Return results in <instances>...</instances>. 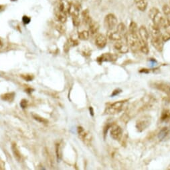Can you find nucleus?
Here are the masks:
<instances>
[{
    "instance_id": "nucleus-1",
    "label": "nucleus",
    "mask_w": 170,
    "mask_h": 170,
    "mask_svg": "<svg viewBox=\"0 0 170 170\" xmlns=\"http://www.w3.org/2000/svg\"><path fill=\"white\" fill-rule=\"evenodd\" d=\"M153 103L154 99L152 97L146 96L145 98H143L139 102H136L135 104L133 105L131 107V108L128 110V112L124 114L123 117H126V120H128L133 116H134L139 112L149 109L150 107L152 106Z\"/></svg>"
},
{
    "instance_id": "nucleus-2",
    "label": "nucleus",
    "mask_w": 170,
    "mask_h": 170,
    "mask_svg": "<svg viewBox=\"0 0 170 170\" xmlns=\"http://www.w3.org/2000/svg\"><path fill=\"white\" fill-rule=\"evenodd\" d=\"M129 99H123V100L110 103L106 105L105 113L107 115H114V114L119 113L126 108Z\"/></svg>"
},
{
    "instance_id": "nucleus-3",
    "label": "nucleus",
    "mask_w": 170,
    "mask_h": 170,
    "mask_svg": "<svg viewBox=\"0 0 170 170\" xmlns=\"http://www.w3.org/2000/svg\"><path fill=\"white\" fill-rule=\"evenodd\" d=\"M149 17L155 25L160 29L163 27L166 21V17L156 7H152L149 12Z\"/></svg>"
},
{
    "instance_id": "nucleus-4",
    "label": "nucleus",
    "mask_w": 170,
    "mask_h": 170,
    "mask_svg": "<svg viewBox=\"0 0 170 170\" xmlns=\"http://www.w3.org/2000/svg\"><path fill=\"white\" fill-rule=\"evenodd\" d=\"M126 38H127V45L133 51H137L140 50L141 40H140V38H139L137 33L127 32Z\"/></svg>"
},
{
    "instance_id": "nucleus-5",
    "label": "nucleus",
    "mask_w": 170,
    "mask_h": 170,
    "mask_svg": "<svg viewBox=\"0 0 170 170\" xmlns=\"http://www.w3.org/2000/svg\"><path fill=\"white\" fill-rule=\"evenodd\" d=\"M151 124V117L149 116H143L137 120L136 122V128L137 131L141 132L145 131Z\"/></svg>"
},
{
    "instance_id": "nucleus-6",
    "label": "nucleus",
    "mask_w": 170,
    "mask_h": 170,
    "mask_svg": "<svg viewBox=\"0 0 170 170\" xmlns=\"http://www.w3.org/2000/svg\"><path fill=\"white\" fill-rule=\"evenodd\" d=\"M117 18L113 13L107 14L105 18V25L109 30H113L117 26Z\"/></svg>"
},
{
    "instance_id": "nucleus-7",
    "label": "nucleus",
    "mask_w": 170,
    "mask_h": 170,
    "mask_svg": "<svg viewBox=\"0 0 170 170\" xmlns=\"http://www.w3.org/2000/svg\"><path fill=\"white\" fill-rule=\"evenodd\" d=\"M78 134L81 140L87 146H89L92 142V135L89 132L84 130L82 127H78Z\"/></svg>"
},
{
    "instance_id": "nucleus-8",
    "label": "nucleus",
    "mask_w": 170,
    "mask_h": 170,
    "mask_svg": "<svg viewBox=\"0 0 170 170\" xmlns=\"http://www.w3.org/2000/svg\"><path fill=\"white\" fill-rule=\"evenodd\" d=\"M110 137L114 140H119L123 135V130L119 125L114 124L110 128Z\"/></svg>"
},
{
    "instance_id": "nucleus-9",
    "label": "nucleus",
    "mask_w": 170,
    "mask_h": 170,
    "mask_svg": "<svg viewBox=\"0 0 170 170\" xmlns=\"http://www.w3.org/2000/svg\"><path fill=\"white\" fill-rule=\"evenodd\" d=\"M114 47L117 51L122 54L127 53L129 50L127 43H125L123 41H122V39L116 41L114 44Z\"/></svg>"
},
{
    "instance_id": "nucleus-10",
    "label": "nucleus",
    "mask_w": 170,
    "mask_h": 170,
    "mask_svg": "<svg viewBox=\"0 0 170 170\" xmlns=\"http://www.w3.org/2000/svg\"><path fill=\"white\" fill-rule=\"evenodd\" d=\"M153 86L155 88L170 96V85L164 82H156L154 83Z\"/></svg>"
},
{
    "instance_id": "nucleus-11",
    "label": "nucleus",
    "mask_w": 170,
    "mask_h": 170,
    "mask_svg": "<svg viewBox=\"0 0 170 170\" xmlns=\"http://www.w3.org/2000/svg\"><path fill=\"white\" fill-rule=\"evenodd\" d=\"M138 32L141 42L147 43V42H148L149 39V32L147 31V28L145 26L142 25V26L139 28Z\"/></svg>"
},
{
    "instance_id": "nucleus-12",
    "label": "nucleus",
    "mask_w": 170,
    "mask_h": 170,
    "mask_svg": "<svg viewBox=\"0 0 170 170\" xmlns=\"http://www.w3.org/2000/svg\"><path fill=\"white\" fill-rule=\"evenodd\" d=\"M151 44L156 48L158 51H161L164 47V41L162 39V37H157V38H151Z\"/></svg>"
},
{
    "instance_id": "nucleus-13",
    "label": "nucleus",
    "mask_w": 170,
    "mask_h": 170,
    "mask_svg": "<svg viewBox=\"0 0 170 170\" xmlns=\"http://www.w3.org/2000/svg\"><path fill=\"white\" fill-rule=\"evenodd\" d=\"M117 59V56L114 54H103L101 56H99L97 58V61L99 62H103V61H115Z\"/></svg>"
},
{
    "instance_id": "nucleus-14",
    "label": "nucleus",
    "mask_w": 170,
    "mask_h": 170,
    "mask_svg": "<svg viewBox=\"0 0 170 170\" xmlns=\"http://www.w3.org/2000/svg\"><path fill=\"white\" fill-rule=\"evenodd\" d=\"M55 17H56V20L61 24H64L67 20V14L61 11L58 7H57L55 11Z\"/></svg>"
},
{
    "instance_id": "nucleus-15",
    "label": "nucleus",
    "mask_w": 170,
    "mask_h": 170,
    "mask_svg": "<svg viewBox=\"0 0 170 170\" xmlns=\"http://www.w3.org/2000/svg\"><path fill=\"white\" fill-rule=\"evenodd\" d=\"M107 39L106 36L103 34H99L96 37L95 44L99 48L105 47L106 45Z\"/></svg>"
},
{
    "instance_id": "nucleus-16",
    "label": "nucleus",
    "mask_w": 170,
    "mask_h": 170,
    "mask_svg": "<svg viewBox=\"0 0 170 170\" xmlns=\"http://www.w3.org/2000/svg\"><path fill=\"white\" fill-rule=\"evenodd\" d=\"M71 4H72L71 0H61V2L60 3H59L58 7L61 11H62V12H64L66 14H68Z\"/></svg>"
},
{
    "instance_id": "nucleus-17",
    "label": "nucleus",
    "mask_w": 170,
    "mask_h": 170,
    "mask_svg": "<svg viewBox=\"0 0 170 170\" xmlns=\"http://www.w3.org/2000/svg\"><path fill=\"white\" fill-rule=\"evenodd\" d=\"M80 7L76 3H72L71 7L69 9L68 13L71 15L72 17H78L79 16V12Z\"/></svg>"
},
{
    "instance_id": "nucleus-18",
    "label": "nucleus",
    "mask_w": 170,
    "mask_h": 170,
    "mask_svg": "<svg viewBox=\"0 0 170 170\" xmlns=\"http://www.w3.org/2000/svg\"><path fill=\"white\" fill-rule=\"evenodd\" d=\"M88 25H89V31H88L90 33V35H91L92 36L97 35L99 29V25L97 22L92 20V21Z\"/></svg>"
},
{
    "instance_id": "nucleus-19",
    "label": "nucleus",
    "mask_w": 170,
    "mask_h": 170,
    "mask_svg": "<svg viewBox=\"0 0 170 170\" xmlns=\"http://www.w3.org/2000/svg\"><path fill=\"white\" fill-rule=\"evenodd\" d=\"M135 4L139 10L144 12L145 11L148 3H147V0H134Z\"/></svg>"
},
{
    "instance_id": "nucleus-20",
    "label": "nucleus",
    "mask_w": 170,
    "mask_h": 170,
    "mask_svg": "<svg viewBox=\"0 0 170 170\" xmlns=\"http://www.w3.org/2000/svg\"><path fill=\"white\" fill-rule=\"evenodd\" d=\"M161 120L163 121H165V122H167V121L170 120V107H165L164 110L162 111Z\"/></svg>"
},
{
    "instance_id": "nucleus-21",
    "label": "nucleus",
    "mask_w": 170,
    "mask_h": 170,
    "mask_svg": "<svg viewBox=\"0 0 170 170\" xmlns=\"http://www.w3.org/2000/svg\"><path fill=\"white\" fill-rule=\"evenodd\" d=\"M117 31L123 37L126 36L127 34V29L125 25L123 23H120L117 25Z\"/></svg>"
},
{
    "instance_id": "nucleus-22",
    "label": "nucleus",
    "mask_w": 170,
    "mask_h": 170,
    "mask_svg": "<svg viewBox=\"0 0 170 170\" xmlns=\"http://www.w3.org/2000/svg\"><path fill=\"white\" fill-rule=\"evenodd\" d=\"M12 152H13V154H14L15 158H16L17 161H20L21 159V153H20L19 149H18L17 146L16 145V143H12Z\"/></svg>"
},
{
    "instance_id": "nucleus-23",
    "label": "nucleus",
    "mask_w": 170,
    "mask_h": 170,
    "mask_svg": "<svg viewBox=\"0 0 170 170\" xmlns=\"http://www.w3.org/2000/svg\"><path fill=\"white\" fill-rule=\"evenodd\" d=\"M108 38L110 40H113V41L116 42V41H118V40L122 39L123 37H122L117 31H112V30H110L108 34Z\"/></svg>"
},
{
    "instance_id": "nucleus-24",
    "label": "nucleus",
    "mask_w": 170,
    "mask_h": 170,
    "mask_svg": "<svg viewBox=\"0 0 170 170\" xmlns=\"http://www.w3.org/2000/svg\"><path fill=\"white\" fill-rule=\"evenodd\" d=\"M82 17L84 24L89 25V24L92 21L91 17L90 16L89 12H88V9H85L83 11L82 13Z\"/></svg>"
},
{
    "instance_id": "nucleus-25",
    "label": "nucleus",
    "mask_w": 170,
    "mask_h": 170,
    "mask_svg": "<svg viewBox=\"0 0 170 170\" xmlns=\"http://www.w3.org/2000/svg\"><path fill=\"white\" fill-rule=\"evenodd\" d=\"M169 131V128L167 127H164L162 128L158 134V138L160 140L164 139L165 137L168 135Z\"/></svg>"
},
{
    "instance_id": "nucleus-26",
    "label": "nucleus",
    "mask_w": 170,
    "mask_h": 170,
    "mask_svg": "<svg viewBox=\"0 0 170 170\" xmlns=\"http://www.w3.org/2000/svg\"><path fill=\"white\" fill-rule=\"evenodd\" d=\"M2 99L3 100L7 101V102H12L15 98V94L12 92V93H6L5 94H3L1 96Z\"/></svg>"
},
{
    "instance_id": "nucleus-27",
    "label": "nucleus",
    "mask_w": 170,
    "mask_h": 170,
    "mask_svg": "<svg viewBox=\"0 0 170 170\" xmlns=\"http://www.w3.org/2000/svg\"><path fill=\"white\" fill-rule=\"evenodd\" d=\"M89 36H90L89 31L86 30L80 31L79 34V38L80 40H87L88 38H89Z\"/></svg>"
},
{
    "instance_id": "nucleus-28",
    "label": "nucleus",
    "mask_w": 170,
    "mask_h": 170,
    "mask_svg": "<svg viewBox=\"0 0 170 170\" xmlns=\"http://www.w3.org/2000/svg\"><path fill=\"white\" fill-rule=\"evenodd\" d=\"M77 45H79V42L77 41V40H74V39H70L68 41V42L66 43L64 48H65V49L69 50V48L71 47L76 46Z\"/></svg>"
},
{
    "instance_id": "nucleus-29",
    "label": "nucleus",
    "mask_w": 170,
    "mask_h": 170,
    "mask_svg": "<svg viewBox=\"0 0 170 170\" xmlns=\"http://www.w3.org/2000/svg\"><path fill=\"white\" fill-rule=\"evenodd\" d=\"M138 28L137 25L134 21H131L129 26V33H137Z\"/></svg>"
},
{
    "instance_id": "nucleus-30",
    "label": "nucleus",
    "mask_w": 170,
    "mask_h": 170,
    "mask_svg": "<svg viewBox=\"0 0 170 170\" xmlns=\"http://www.w3.org/2000/svg\"><path fill=\"white\" fill-rule=\"evenodd\" d=\"M32 117L35 120H36L37 121H38V122H40V123L46 124H48V120H46L45 118L40 116L39 115H37V114H35V113L32 114Z\"/></svg>"
},
{
    "instance_id": "nucleus-31",
    "label": "nucleus",
    "mask_w": 170,
    "mask_h": 170,
    "mask_svg": "<svg viewBox=\"0 0 170 170\" xmlns=\"http://www.w3.org/2000/svg\"><path fill=\"white\" fill-rule=\"evenodd\" d=\"M56 153L57 160H60L62 157V150H61V146L60 143H56Z\"/></svg>"
},
{
    "instance_id": "nucleus-32",
    "label": "nucleus",
    "mask_w": 170,
    "mask_h": 170,
    "mask_svg": "<svg viewBox=\"0 0 170 170\" xmlns=\"http://www.w3.org/2000/svg\"><path fill=\"white\" fill-rule=\"evenodd\" d=\"M140 50H141L143 53L147 54L149 53V48L147 43H143L141 42V46H140Z\"/></svg>"
},
{
    "instance_id": "nucleus-33",
    "label": "nucleus",
    "mask_w": 170,
    "mask_h": 170,
    "mask_svg": "<svg viewBox=\"0 0 170 170\" xmlns=\"http://www.w3.org/2000/svg\"><path fill=\"white\" fill-rule=\"evenodd\" d=\"M21 77L23 78L24 80L27 81V82H30L34 78V76L30 74H22L21 75Z\"/></svg>"
},
{
    "instance_id": "nucleus-34",
    "label": "nucleus",
    "mask_w": 170,
    "mask_h": 170,
    "mask_svg": "<svg viewBox=\"0 0 170 170\" xmlns=\"http://www.w3.org/2000/svg\"><path fill=\"white\" fill-rule=\"evenodd\" d=\"M79 16L78 17H72V21H73V24L75 25V26H79L80 24V21L79 19Z\"/></svg>"
},
{
    "instance_id": "nucleus-35",
    "label": "nucleus",
    "mask_w": 170,
    "mask_h": 170,
    "mask_svg": "<svg viewBox=\"0 0 170 170\" xmlns=\"http://www.w3.org/2000/svg\"><path fill=\"white\" fill-rule=\"evenodd\" d=\"M56 29L57 30L60 31V33H64L65 32V28L63 25L61 24H58L56 25Z\"/></svg>"
},
{
    "instance_id": "nucleus-36",
    "label": "nucleus",
    "mask_w": 170,
    "mask_h": 170,
    "mask_svg": "<svg viewBox=\"0 0 170 170\" xmlns=\"http://www.w3.org/2000/svg\"><path fill=\"white\" fill-rule=\"evenodd\" d=\"M27 105H28V101L26 100V99H22L20 102V106L22 108L24 109L26 108Z\"/></svg>"
},
{
    "instance_id": "nucleus-37",
    "label": "nucleus",
    "mask_w": 170,
    "mask_h": 170,
    "mask_svg": "<svg viewBox=\"0 0 170 170\" xmlns=\"http://www.w3.org/2000/svg\"><path fill=\"white\" fill-rule=\"evenodd\" d=\"M22 21H23L24 24H28L30 22V18L28 17V16H24L23 19H22Z\"/></svg>"
},
{
    "instance_id": "nucleus-38",
    "label": "nucleus",
    "mask_w": 170,
    "mask_h": 170,
    "mask_svg": "<svg viewBox=\"0 0 170 170\" xmlns=\"http://www.w3.org/2000/svg\"><path fill=\"white\" fill-rule=\"evenodd\" d=\"M121 91H122V90H121V89H116L115 90H114L113 91V94H112L111 96H115V95H118L119 94H120Z\"/></svg>"
},
{
    "instance_id": "nucleus-39",
    "label": "nucleus",
    "mask_w": 170,
    "mask_h": 170,
    "mask_svg": "<svg viewBox=\"0 0 170 170\" xmlns=\"http://www.w3.org/2000/svg\"><path fill=\"white\" fill-rule=\"evenodd\" d=\"M90 110H91V115L93 116V110H92V107H90Z\"/></svg>"
},
{
    "instance_id": "nucleus-40",
    "label": "nucleus",
    "mask_w": 170,
    "mask_h": 170,
    "mask_svg": "<svg viewBox=\"0 0 170 170\" xmlns=\"http://www.w3.org/2000/svg\"><path fill=\"white\" fill-rule=\"evenodd\" d=\"M2 42H1V41H0V47H2Z\"/></svg>"
},
{
    "instance_id": "nucleus-41",
    "label": "nucleus",
    "mask_w": 170,
    "mask_h": 170,
    "mask_svg": "<svg viewBox=\"0 0 170 170\" xmlns=\"http://www.w3.org/2000/svg\"><path fill=\"white\" fill-rule=\"evenodd\" d=\"M12 1H16V0H12Z\"/></svg>"
},
{
    "instance_id": "nucleus-42",
    "label": "nucleus",
    "mask_w": 170,
    "mask_h": 170,
    "mask_svg": "<svg viewBox=\"0 0 170 170\" xmlns=\"http://www.w3.org/2000/svg\"><path fill=\"white\" fill-rule=\"evenodd\" d=\"M0 8H1V6H0Z\"/></svg>"
}]
</instances>
